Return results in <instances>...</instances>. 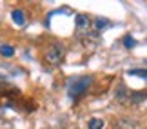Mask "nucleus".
<instances>
[{
  "mask_svg": "<svg viewBox=\"0 0 147 129\" xmlns=\"http://www.w3.org/2000/svg\"><path fill=\"white\" fill-rule=\"evenodd\" d=\"M44 58H46V62L49 66H60L62 62H64V58H65V47L62 46L60 42L51 44V46L46 49Z\"/></svg>",
  "mask_w": 147,
  "mask_h": 129,
  "instance_id": "2",
  "label": "nucleus"
},
{
  "mask_svg": "<svg viewBox=\"0 0 147 129\" xmlns=\"http://www.w3.org/2000/svg\"><path fill=\"white\" fill-rule=\"evenodd\" d=\"M104 126H105V122L102 120V118H91L89 120V124H87V129H104Z\"/></svg>",
  "mask_w": 147,
  "mask_h": 129,
  "instance_id": "6",
  "label": "nucleus"
},
{
  "mask_svg": "<svg viewBox=\"0 0 147 129\" xmlns=\"http://www.w3.org/2000/svg\"><path fill=\"white\" fill-rule=\"evenodd\" d=\"M144 100H147V93H131V98H129V104H142Z\"/></svg>",
  "mask_w": 147,
  "mask_h": 129,
  "instance_id": "5",
  "label": "nucleus"
},
{
  "mask_svg": "<svg viewBox=\"0 0 147 129\" xmlns=\"http://www.w3.org/2000/svg\"><path fill=\"white\" fill-rule=\"evenodd\" d=\"M123 46H125L127 49H133L134 46H136V40H134L131 35H125V36H123Z\"/></svg>",
  "mask_w": 147,
  "mask_h": 129,
  "instance_id": "9",
  "label": "nucleus"
},
{
  "mask_svg": "<svg viewBox=\"0 0 147 129\" xmlns=\"http://www.w3.org/2000/svg\"><path fill=\"white\" fill-rule=\"evenodd\" d=\"M11 16H13V22H15L16 26H24V24H26V15H24V11L15 9L13 13H11Z\"/></svg>",
  "mask_w": 147,
  "mask_h": 129,
  "instance_id": "4",
  "label": "nucleus"
},
{
  "mask_svg": "<svg viewBox=\"0 0 147 129\" xmlns=\"http://www.w3.org/2000/svg\"><path fill=\"white\" fill-rule=\"evenodd\" d=\"M94 26H96V29H102V27L109 26V22H107V20H104V18H98L96 22H94Z\"/></svg>",
  "mask_w": 147,
  "mask_h": 129,
  "instance_id": "10",
  "label": "nucleus"
},
{
  "mask_svg": "<svg viewBox=\"0 0 147 129\" xmlns=\"http://www.w3.org/2000/svg\"><path fill=\"white\" fill-rule=\"evenodd\" d=\"M127 75L140 76V78H144V80H147V69H131V71H127Z\"/></svg>",
  "mask_w": 147,
  "mask_h": 129,
  "instance_id": "8",
  "label": "nucleus"
},
{
  "mask_svg": "<svg viewBox=\"0 0 147 129\" xmlns=\"http://www.w3.org/2000/svg\"><path fill=\"white\" fill-rule=\"evenodd\" d=\"M75 26H76V31L82 33V35H86V33L91 31V20H89L87 15H76Z\"/></svg>",
  "mask_w": 147,
  "mask_h": 129,
  "instance_id": "3",
  "label": "nucleus"
},
{
  "mask_svg": "<svg viewBox=\"0 0 147 129\" xmlns=\"http://www.w3.org/2000/svg\"><path fill=\"white\" fill-rule=\"evenodd\" d=\"M0 55H2V57H13L15 49L11 46H7V44H2V46H0Z\"/></svg>",
  "mask_w": 147,
  "mask_h": 129,
  "instance_id": "7",
  "label": "nucleus"
},
{
  "mask_svg": "<svg viewBox=\"0 0 147 129\" xmlns=\"http://www.w3.org/2000/svg\"><path fill=\"white\" fill-rule=\"evenodd\" d=\"M91 84H93V76H89V75L73 76V78H69V82H67V95H69L73 100H76L78 97H82V95L91 87Z\"/></svg>",
  "mask_w": 147,
  "mask_h": 129,
  "instance_id": "1",
  "label": "nucleus"
}]
</instances>
